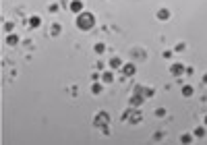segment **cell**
<instances>
[{
  "label": "cell",
  "mask_w": 207,
  "mask_h": 145,
  "mask_svg": "<svg viewBox=\"0 0 207 145\" xmlns=\"http://www.w3.org/2000/svg\"><path fill=\"white\" fill-rule=\"evenodd\" d=\"M91 91H93V93H95V96H97V93H102V85H100V83H93Z\"/></svg>",
  "instance_id": "12"
},
{
  "label": "cell",
  "mask_w": 207,
  "mask_h": 145,
  "mask_svg": "<svg viewBox=\"0 0 207 145\" xmlns=\"http://www.w3.org/2000/svg\"><path fill=\"white\" fill-rule=\"evenodd\" d=\"M93 25H95V17L91 12H79V17H77V27L79 29L87 31V29H91Z\"/></svg>",
  "instance_id": "1"
},
{
  "label": "cell",
  "mask_w": 207,
  "mask_h": 145,
  "mask_svg": "<svg viewBox=\"0 0 207 145\" xmlns=\"http://www.w3.org/2000/svg\"><path fill=\"white\" fill-rule=\"evenodd\" d=\"M180 141H182V143H191V141H193V135H182V137H180Z\"/></svg>",
  "instance_id": "13"
},
{
  "label": "cell",
  "mask_w": 207,
  "mask_h": 145,
  "mask_svg": "<svg viewBox=\"0 0 207 145\" xmlns=\"http://www.w3.org/2000/svg\"><path fill=\"white\" fill-rule=\"evenodd\" d=\"M203 83H207V75H203Z\"/></svg>",
  "instance_id": "20"
},
{
  "label": "cell",
  "mask_w": 207,
  "mask_h": 145,
  "mask_svg": "<svg viewBox=\"0 0 207 145\" xmlns=\"http://www.w3.org/2000/svg\"><path fill=\"white\" fill-rule=\"evenodd\" d=\"M70 11L73 12H83V2H81V0H73V2H70Z\"/></svg>",
  "instance_id": "4"
},
{
  "label": "cell",
  "mask_w": 207,
  "mask_h": 145,
  "mask_svg": "<svg viewBox=\"0 0 207 145\" xmlns=\"http://www.w3.org/2000/svg\"><path fill=\"white\" fill-rule=\"evenodd\" d=\"M141 99H143V96H135L133 99H131V104H133V106H139V104H141Z\"/></svg>",
  "instance_id": "14"
},
{
  "label": "cell",
  "mask_w": 207,
  "mask_h": 145,
  "mask_svg": "<svg viewBox=\"0 0 207 145\" xmlns=\"http://www.w3.org/2000/svg\"><path fill=\"white\" fill-rule=\"evenodd\" d=\"M158 19H160V21H168V19H170V11H168V8H160V11H158Z\"/></svg>",
  "instance_id": "5"
},
{
  "label": "cell",
  "mask_w": 207,
  "mask_h": 145,
  "mask_svg": "<svg viewBox=\"0 0 207 145\" xmlns=\"http://www.w3.org/2000/svg\"><path fill=\"white\" fill-rule=\"evenodd\" d=\"M39 23H42L39 17H31V19H29V25H31V27H39Z\"/></svg>",
  "instance_id": "9"
},
{
  "label": "cell",
  "mask_w": 207,
  "mask_h": 145,
  "mask_svg": "<svg viewBox=\"0 0 207 145\" xmlns=\"http://www.w3.org/2000/svg\"><path fill=\"white\" fill-rule=\"evenodd\" d=\"M174 50H176V52H180V50H184V44H176V46H174Z\"/></svg>",
  "instance_id": "19"
},
{
  "label": "cell",
  "mask_w": 207,
  "mask_h": 145,
  "mask_svg": "<svg viewBox=\"0 0 207 145\" xmlns=\"http://www.w3.org/2000/svg\"><path fill=\"white\" fill-rule=\"evenodd\" d=\"M102 79H104V83H112V81H114V72H104L102 75Z\"/></svg>",
  "instance_id": "7"
},
{
  "label": "cell",
  "mask_w": 207,
  "mask_h": 145,
  "mask_svg": "<svg viewBox=\"0 0 207 145\" xmlns=\"http://www.w3.org/2000/svg\"><path fill=\"white\" fill-rule=\"evenodd\" d=\"M58 33H60V25L54 23V25H52V35H58Z\"/></svg>",
  "instance_id": "16"
},
{
  "label": "cell",
  "mask_w": 207,
  "mask_h": 145,
  "mask_svg": "<svg viewBox=\"0 0 207 145\" xmlns=\"http://www.w3.org/2000/svg\"><path fill=\"white\" fill-rule=\"evenodd\" d=\"M4 31H12V23H4Z\"/></svg>",
  "instance_id": "18"
},
{
  "label": "cell",
  "mask_w": 207,
  "mask_h": 145,
  "mask_svg": "<svg viewBox=\"0 0 207 145\" xmlns=\"http://www.w3.org/2000/svg\"><path fill=\"white\" fill-rule=\"evenodd\" d=\"M17 42H19V37H17V35H8V37H6V44H11V46H15Z\"/></svg>",
  "instance_id": "10"
},
{
  "label": "cell",
  "mask_w": 207,
  "mask_h": 145,
  "mask_svg": "<svg viewBox=\"0 0 207 145\" xmlns=\"http://www.w3.org/2000/svg\"><path fill=\"white\" fill-rule=\"evenodd\" d=\"M170 72H172L174 77H180V75L184 72V66L180 64V62H174L172 66H170Z\"/></svg>",
  "instance_id": "3"
},
{
  "label": "cell",
  "mask_w": 207,
  "mask_h": 145,
  "mask_svg": "<svg viewBox=\"0 0 207 145\" xmlns=\"http://www.w3.org/2000/svg\"><path fill=\"white\" fill-rule=\"evenodd\" d=\"M205 124H207V116H205Z\"/></svg>",
  "instance_id": "21"
},
{
  "label": "cell",
  "mask_w": 207,
  "mask_h": 145,
  "mask_svg": "<svg viewBox=\"0 0 207 145\" xmlns=\"http://www.w3.org/2000/svg\"><path fill=\"white\" fill-rule=\"evenodd\" d=\"M120 66V58H112L110 60V69H118Z\"/></svg>",
  "instance_id": "11"
},
{
  "label": "cell",
  "mask_w": 207,
  "mask_h": 145,
  "mask_svg": "<svg viewBox=\"0 0 207 145\" xmlns=\"http://www.w3.org/2000/svg\"><path fill=\"white\" fill-rule=\"evenodd\" d=\"M93 50H95L97 54H102L104 50H106V46H104V44H95V48H93Z\"/></svg>",
  "instance_id": "17"
},
{
  "label": "cell",
  "mask_w": 207,
  "mask_h": 145,
  "mask_svg": "<svg viewBox=\"0 0 207 145\" xmlns=\"http://www.w3.org/2000/svg\"><path fill=\"white\" fill-rule=\"evenodd\" d=\"M195 137H205V129H203V126L195 129Z\"/></svg>",
  "instance_id": "15"
},
{
  "label": "cell",
  "mask_w": 207,
  "mask_h": 145,
  "mask_svg": "<svg viewBox=\"0 0 207 145\" xmlns=\"http://www.w3.org/2000/svg\"><path fill=\"white\" fill-rule=\"evenodd\" d=\"M122 71H124V75H127V77H133V75H135V64H131V62H128V64H124V66H122Z\"/></svg>",
  "instance_id": "6"
},
{
  "label": "cell",
  "mask_w": 207,
  "mask_h": 145,
  "mask_svg": "<svg viewBox=\"0 0 207 145\" xmlns=\"http://www.w3.org/2000/svg\"><path fill=\"white\" fill-rule=\"evenodd\" d=\"M182 96L184 97H191V96H193V87H191V85H184V87H182Z\"/></svg>",
  "instance_id": "8"
},
{
  "label": "cell",
  "mask_w": 207,
  "mask_h": 145,
  "mask_svg": "<svg viewBox=\"0 0 207 145\" xmlns=\"http://www.w3.org/2000/svg\"><path fill=\"white\" fill-rule=\"evenodd\" d=\"M108 120H110V116H108L106 112H100V114L93 118V124H95V126H106V124H108Z\"/></svg>",
  "instance_id": "2"
}]
</instances>
